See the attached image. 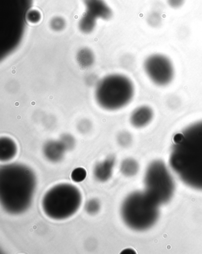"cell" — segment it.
<instances>
[{
  "mask_svg": "<svg viewBox=\"0 0 202 254\" xmlns=\"http://www.w3.org/2000/svg\"><path fill=\"white\" fill-rule=\"evenodd\" d=\"M185 0H167L168 4L174 8H178L184 4Z\"/></svg>",
  "mask_w": 202,
  "mask_h": 254,
  "instance_id": "obj_20",
  "label": "cell"
},
{
  "mask_svg": "<svg viewBox=\"0 0 202 254\" xmlns=\"http://www.w3.org/2000/svg\"><path fill=\"white\" fill-rule=\"evenodd\" d=\"M85 210L90 215H96L100 210V201L96 198L88 200L85 205Z\"/></svg>",
  "mask_w": 202,
  "mask_h": 254,
  "instance_id": "obj_15",
  "label": "cell"
},
{
  "mask_svg": "<svg viewBox=\"0 0 202 254\" xmlns=\"http://www.w3.org/2000/svg\"><path fill=\"white\" fill-rule=\"evenodd\" d=\"M154 110L147 105L137 107L130 115V123L134 127L142 128L148 126L154 118Z\"/></svg>",
  "mask_w": 202,
  "mask_h": 254,
  "instance_id": "obj_8",
  "label": "cell"
},
{
  "mask_svg": "<svg viewBox=\"0 0 202 254\" xmlns=\"http://www.w3.org/2000/svg\"><path fill=\"white\" fill-rule=\"evenodd\" d=\"M82 198L79 190L69 183H60L46 192L42 201L45 215L55 220L71 218L81 207Z\"/></svg>",
  "mask_w": 202,
  "mask_h": 254,
  "instance_id": "obj_4",
  "label": "cell"
},
{
  "mask_svg": "<svg viewBox=\"0 0 202 254\" xmlns=\"http://www.w3.org/2000/svg\"><path fill=\"white\" fill-rule=\"evenodd\" d=\"M51 27L54 30L56 31H59L64 28V23L62 20L59 19V18H56L52 21Z\"/></svg>",
  "mask_w": 202,
  "mask_h": 254,
  "instance_id": "obj_19",
  "label": "cell"
},
{
  "mask_svg": "<svg viewBox=\"0 0 202 254\" xmlns=\"http://www.w3.org/2000/svg\"><path fill=\"white\" fill-rule=\"evenodd\" d=\"M169 163L185 185L202 191V119L174 136Z\"/></svg>",
  "mask_w": 202,
  "mask_h": 254,
  "instance_id": "obj_1",
  "label": "cell"
},
{
  "mask_svg": "<svg viewBox=\"0 0 202 254\" xmlns=\"http://www.w3.org/2000/svg\"><path fill=\"white\" fill-rule=\"evenodd\" d=\"M118 142L120 146L127 148L133 142V136L128 131H123L119 133L117 137Z\"/></svg>",
  "mask_w": 202,
  "mask_h": 254,
  "instance_id": "obj_16",
  "label": "cell"
},
{
  "mask_svg": "<svg viewBox=\"0 0 202 254\" xmlns=\"http://www.w3.org/2000/svg\"><path fill=\"white\" fill-rule=\"evenodd\" d=\"M122 254H133L135 253V251L133 249H128L126 250H125L121 253Z\"/></svg>",
  "mask_w": 202,
  "mask_h": 254,
  "instance_id": "obj_21",
  "label": "cell"
},
{
  "mask_svg": "<svg viewBox=\"0 0 202 254\" xmlns=\"http://www.w3.org/2000/svg\"><path fill=\"white\" fill-rule=\"evenodd\" d=\"M59 140L66 151H72L76 145V140L74 137L71 134H63V135L61 136Z\"/></svg>",
  "mask_w": 202,
  "mask_h": 254,
  "instance_id": "obj_14",
  "label": "cell"
},
{
  "mask_svg": "<svg viewBox=\"0 0 202 254\" xmlns=\"http://www.w3.org/2000/svg\"><path fill=\"white\" fill-rule=\"evenodd\" d=\"M92 125L91 122L88 119H82L79 122L77 125L78 130L79 132L83 134L87 133L91 130Z\"/></svg>",
  "mask_w": 202,
  "mask_h": 254,
  "instance_id": "obj_18",
  "label": "cell"
},
{
  "mask_svg": "<svg viewBox=\"0 0 202 254\" xmlns=\"http://www.w3.org/2000/svg\"><path fill=\"white\" fill-rule=\"evenodd\" d=\"M76 61L81 68H89L94 62V55L89 49L82 48L76 55Z\"/></svg>",
  "mask_w": 202,
  "mask_h": 254,
  "instance_id": "obj_12",
  "label": "cell"
},
{
  "mask_svg": "<svg viewBox=\"0 0 202 254\" xmlns=\"http://www.w3.org/2000/svg\"><path fill=\"white\" fill-rule=\"evenodd\" d=\"M145 192L159 205L167 203L172 198L175 185L166 165L155 160L149 165L145 176Z\"/></svg>",
  "mask_w": 202,
  "mask_h": 254,
  "instance_id": "obj_6",
  "label": "cell"
},
{
  "mask_svg": "<svg viewBox=\"0 0 202 254\" xmlns=\"http://www.w3.org/2000/svg\"><path fill=\"white\" fill-rule=\"evenodd\" d=\"M159 206L145 192L135 191L128 195L122 204V218L133 230L145 231L157 222Z\"/></svg>",
  "mask_w": 202,
  "mask_h": 254,
  "instance_id": "obj_5",
  "label": "cell"
},
{
  "mask_svg": "<svg viewBox=\"0 0 202 254\" xmlns=\"http://www.w3.org/2000/svg\"><path fill=\"white\" fill-rule=\"evenodd\" d=\"M143 68L150 81L158 87H167L175 78L176 71L173 61L164 54L149 55L143 61Z\"/></svg>",
  "mask_w": 202,
  "mask_h": 254,
  "instance_id": "obj_7",
  "label": "cell"
},
{
  "mask_svg": "<svg viewBox=\"0 0 202 254\" xmlns=\"http://www.w3.org/2000/svg\"><path fill=\"white\" fill-rule=\"evenodd\" d=\"M36 177L31 168L13 163L0 168V201L6 212L23 213L32 203L36 188Z\"/></svg>",
  "mask_w": 202,
  "mask_h": 254,
  "instance_id": "obj_2",
  "label": "cell"
},
{
  "mask_svg": "<svg viewBox=\"0 0 202 254\" xmlns=\"http://www.w3.org/2000/svg\"><path fill=\"white\" fill-rule=\"evenodd\" d=\"M135 86L132 79L121 73L108 75L97 82L95 100L100 108L115 112L126 108L133 102Z\"/></svg>",
  "mask_w": 202,
  "mask_h": 254,
  "instance_id": "obj_3",
  "label": "cell"
},
{
  "mask_svg": "<svg viewBox=\"0 0 202 254\" xmlns=\"http://www.w3.org/2000/svg\"><path fill=\"white\" fill-rule=\"evenodd\" d=\"M116 163L114 156L110 155L95 165L93 175L98 182H106L111 178Z\"/></svg>",
  "mask_w": 202,
  "mask_h": 254,
  "instance_id": "obj_9",
  "label": "cell"
},
{
  "mask_svg": "<svg viewBox=\"0 0 202 254\" xmlns=\"http://www.w3.org/2000/svg\"><path fill=\"white\" fill-rule=\"evenodd\" d=\"M87 177V171L85 168L78 167L73 170L71 175V178L73 182L81 183L83 182Z\"/></svg>",
  "mask_w": 202,
  "mask_h": 254,
  "instance_id": "obj_17",
  "label": "cell"
},
{
  "mask_svg": "<svg viewBox=\"0 0 202 254\" xmlns=\"http://www.w3.org/2000/svg\"><path fill=\"white\" fill-rule=\"evenodd\" d=\"M139 171V164L134 158H128L122 161L121 164V171L124 176L133 177Z\"/></svg>",
  "mask_w": 202,
  "mask_h": 254,
  "instance_id": "obj_13",
  "label": "cell"
},
{
  "mask_svg": "<svg viewBox=\"0 0 202 254\" xmlns=\"http://www.w3.org/2000/svg\"><path fill=\"white\" fill-rule=\"evenodd\" d=\"M66 150L60 140H51L46 142L43 147V154L49 161L58 163L63 160Z\"/></svg>",
  "mask_w": 202,
  "mask_h": 254,
  "instance_id": "obj_10",
  "label": "cell"
},
{
  "mask_svg": "<svg viewBox=\"0 0 202 254\" xmlns=\"http://www.w3.org/2000/svg\"><path fill=\"white\" fill-rule=\"evenodd\" d=\"M18 152L17 143L8 136H2L0 138V161L8 162L16 157Z\"/></svg>",
  "mask_w": 202,
  "mask_h": 254,
  "instance_id": "obj_11",
  "label": "cell"
}]
</instances>
